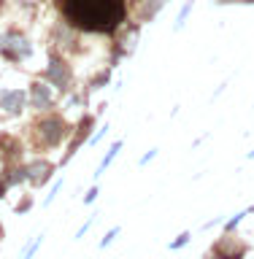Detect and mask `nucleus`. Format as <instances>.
Listing matches in <instances>:
<instances>
[{"label":"nucleus","mask_w":254,"mask_h":259,"mask_svg":"<svg viewBox=\"0 0 254 259\" xmlns=\"http://www.w3.org/2000/svg\"><path fill=\"white\" fill-rule=\"evenodd\" d=\"M119 149H122V143L117 141V143H114L111 149H108V154H105V157H103V162H100V167H97V173H95V176H103V173H105V167H108L111 162H114V157H117V154H119Z\"/></svg>","instance_id":"8"},{"label":"nucleus","mask_w":254,"mask_h":259,"mask_svg":"<svg viewBox=\"0 0 254 259\" xmlns=\"http://www.w3.org/2000/svg\"><path fill=\"white\" fill-rule=\"evenodd\" d=\"M117 232H119V227H114V230H111V232H108V235H105V238L100 240V246H103V248H105V246H108V243L114 240V235H117Z\"/></svg>","instance_id":"10"},{"label":"nucleus","mask_w":254,"mask_h":259,"mask_svg":"<svg viewBox=\"0 0 254 259\" xmlns=\"http://www.w3.org/2000/svg\"><path fill=\"white\" fill-rule=\"evenodd\" d=\"M38 135L41 141H44L46 146H57L65 138V121L57 119V116H49L38 124Z\"/></svg>","instance_id":"3"},{"label":"nucleus","mask_w":254,"mask_h":259,"mask_svg":"<svg viewBox=\"0 0 254 259\" xmlns=\"http://www.w3.org/2000/svg\"><path fill=\"white\" fill-rule=\"evenodd\" d=\"M187 240H190V232H182V235H178V238H176L173 243H170V248H182Z\"/></svg>","instance_id":"9"},{"label":"nucleus","mask_w":254,"mask_h":259,"mask_svg":"<svg viewBox=\"0 0 254 259\" xmlns=\"http://www.w3.org/2000/svg\"><path fill=\"white\" fill-rule=\"evenodd\" d=\"M97 197V189H89V194H87V197H84V202H92Z\"/></svg>","instance_id":"11"},{"label":"nucleus","mask_w":254,"mask_h":259,"mask_svg":"<svg viewBox=\"0 0 254 259\" xmlns=\"http://www.w3.org/2000/svg\"><path fill=\"white\" fill-rule=\"evenodd\" d=\"M24 95L22 89H8V92H0V108H6L8 113H22L24 108Z\"/></svg>","instance_id":"4"},{"label":"nucleus","mask_w":254,"mask_h":259,"mask_svg":"<svg viewBox=\"0 0 254 259\" xmlns=\"http://www.w3.org/2000/svg\"><path fill=\"white\" fill-rule=\"evenodd\" d=\"M0 52H3L6 57H11V60H24V57L32 54V49L22 35L8 32V35H0Z\"/></svg>","instance_id":"2"},{"label":"nucleus","mask_w":254,"mask_h":259,"mask_svg":"<svg viewBox=\"0 0 254 259\" xmlns=\"http://www.w3.org/2000/svg\"><path fill=\"white\" fill-rule=\"evenodd\" d=\"M49 173H52V165H49V162H32V165L24 167V176H27L32 184L49 181Z\"/></svg>","instance_id":"6"},{"label":"nucleus","mask_w":254,"mask_h":259,"mask_svg":"<svg viewBox=\"0 0 254 259\" xmlns=\"http://www.w3.org/2000/svg\"><path fill=\"white\" fill-rule=\"evenodd\" d=\"M30 100H32V105H35V108H49V105H52V92H49L46 84H32Z\"/></svg>","instance_id":"7"},{"label":"nucleus","mask_w":254,"mask_h":259,"mask_svg":"<svg viewBox=\"0 0 254 259\" xmlns=\"http://www.w3.org/2000/svg\"><path fill=\"white\" fill-rule=\"evenodd\" d=\"M249 157H254V151H249Z\"/></svg>","instance_id":"12"},{"label":"nucleus","mask_w":254,"mask_h":259,"mask_svg":"<svg viewBox=\"0 0 254 259\" xmlns=\"http://www.w3.org/2000/svg\"><path fill=\"white\" fill-rule=\"evenodd\" d=\"M70 24L89 32H111L125 19V0H65Z\"/></svg>","instance_id":"1"},{"label":"nucleus","mask_w":254,"mask_h":259,"mask_svg":"<svg viewBox=\"0 0 254 259\" xmlns=\"http://www.w3.org/2000/svg\"><path fill=\"white\" fill-rule=\"evenodd\" d=\"M44 76H46L49 81H54V84L60 87V89H65V87H68V81H70V70L65 68L62 62H57V60H54L52 65H49V70L44 73Z\"/></svg>","instance_id":"5"}]
</instances>
